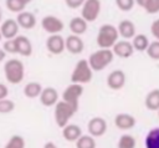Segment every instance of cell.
Instances as JSON below:
<instances>
[{
  "label": "cell",
  "mask_w": 159,
  "mask_h": 148,
  "mask_svg": "<svg viewBox=\"0 0 159 148\" xmlns=\"http://www.w3.org/2000/svg\"><path fill=\"white\" fill-rule=\"evenodd\" d=\"M15 45H16V53L24 57H29L32 53V44L29 40V37L24 35H17L15 37Z\"/></svg>",
  "instance_id": "cell-15"
},
{
  "label": "cell",
  "mask_w": 159,
  "mask_h": 148,
  "mask_svg": "<svg viewBox=\"0 0 159 148\" xmlns=\"http://www.w3.org/2000/svg\"><path fill=\"white\" fill-rule=\"evenodd\" d=\"M42 90H43V87L41 86V83L35 82V81H31V82H29V83L25 85V87H24V95L27 98H37V97H40Z\"/></svg>",
  "instance_id": "cell-23"
},
{
  "label": "cell",
  "mask_w": 159,
  "mask_h": 148,
  "mask_svg": "<svg viewBox=\"0 0 159 148\" xmlns=\"http://www.w3.org/2000/svg\"><path fill=\"white\" fill-rule=\"evenodd\" d=\"M144 10L148 14H157L159 12V0H149Z\"/></svg>",
  "instance_id": "cell-33"
},
{
  "label": "cell",
  "mask_w": 159,
  "mask_h": 148,
  "mask_svg": "<svg viewBox=\"0 0 159 148\" xmlns=\"http://www.w3.org/2000/svg\"><path fill=\"white\" fill-rule=\"evenodd\" d=\"M7 95H9V90H7V87H6L4 83H0V99L6 98Z\"/></svg>",
  "instance_id": "cell-37"
},
{
  "label": "cell",
  "mask_w": 159,
  "mask_h": 148,
  "mask_svg": "<svg viewBox=\"0 0 159 148\" xmlns=\"http://www.w3.org/2000/svg\"><path fill=\"white\" fill-rule=\"evenodd\" d=\"M4 75L9 83L19 85L25 77V67L22 61L17 58H10L4 65Z\"/></svg>",
  "instance_id": "cell-1"
},
{
  "label": "cell",
  "mask_w": 159,
  "mask_h": 148,
  "mask_svg": "<svg viewBox=\"0 0 159 148\" xmlns=\"http://www.w3.org/2000/svg\"><path fill=\"white\" fill-rule=\"evenodd\" d=\"M101 12V1L99 0H86L81 7V16L87 22H93L97 20Z\"/></svg>",
  "instance_id": "cell-7"
},
{
  "label": "cell",
  "mask_w": 159,
  "mask_h": 148,
  "mask_svg": "<svg viewBox=\"0 0 159 148\" xmlns=\"http://www.w3.org/2000/svg\"><path fill=\"white\" fill-rule=\"evenodd\" d=\"M148 1H149V0H135V4H137V5H139L140 7H143V9H144V7L147 6Z\"/></svg>",
  "instance_id": "cell-38"
},
{
  "label": "cell",
  "mask_w": 159,
  "mask_h": 148,
  "mask_svg": "<svg viewBox=\"0 0 159 148\" xmlns=\"http://www.w3.org/2000/svg\"><path fill=\"white\" fill-rule=\"evenodd\" d=\"M92 77H93V70L91 68L88 60H80L71 73V83L86 85L91 82Z\"/></svg>",
  "instance_id": "cell-5"
},
{
  "label": "cell",
  "mask_w": 159,
  "mask_h": 148,
  "mask_svg": "<svg viewBox=\"0 0 159 148\" xmlns=\"http://www.w3.org/2000/svg\"><path fill=\"white\" fill-rule=\"evenodd\" d=\"M112 51L114 56L119 58H129L134 52V47L132 41L129 40H118L116 45L112 47Z\"/></svg>",
  "instance_id": "cell-11"
},
{
  "label": "cell",
  "mask_w": 159,
  "mask_h": 148,
  "mask_svg": "<svg viewBox=\"0 0 159 148\" xmlns=\"http://www.w3.org/2000/svg\"><path fill=\"white\" fill-rule=\"evenodd\" d=\"M125 85V73L122 70H113L107 76V86L111 90L118 91Z\"/></svg>",
  "instance_id": "cell-13"
},
{
  "label": "cell",
  "mask_w": 159,
  "mask_h": 148,
  "mask_svg": "<svg viewBox=\"0 0 159 148\" xmlns=\"http://www.w3.org/2000/svg\"><path fill=\"white\" fill-rule=\"evenodd\" d=\"M1 19H2V9L0 6V21H1Z\"/></svg>",
  "instance_id": "cell-41"
},
{
  "label": "cell",
  "mask_w": 159,
  "mask_h": 148,
  "mask_svg": "<svg viewBox=\"0 0 159 148\" xmlns=\"http://www.w3.org/2000/svg\"><path fill=\"white\" fill-rule=\"evenodd\" d=\"M5 5L9 11L16 12V14L25 11V7H26V4L22 0H5Z\"/></svg>",
  "instance_id": "cell-27"
},
{
  "label": "cell",
  "mask_w": 159,
  "mask_h": 148,
  "mask_svg": "<svg viewBox=\"0 0 159 148\" xmlns=\"http://www.w3.org/2000/svg\"><path fill=\"white\" fill-rule=\"evenodd\" d=\"M1 39H2V35H1V32H0V40H1Z\"/></svg>",
  "instance_id": "cell-43"
},
{
  "label": "cell",
  "mask_w": 159,
  "mask_h": 148,
  "mask_svg": "<svg viewBox=\"0 0 159 148\" xmlns=\"http://www.w3.org/2000/svg\"><path fill=\"white\" fill-rule=\"evenodd\" d=\"M41 27L47 34L56 35V34H60L63 30L65 25H63L62 20L58 19L57 16H55V15H46L41 20Z\"/></svg>",
  "instance_id": "cell-8"
},
{
  "label": "cell",
  "mask_w": 159,
  "mask_h": 148,
  "mask_svg": "<svg viewBox=\"0 0 159 148\" xmlns=\"http://www.w3.org/2000/svg\"><path fill=\"white\" fill-rule=\"evenodd\" d=\"M4 148H25V139L19 134H14L10 137Z\"/></svg>",
  "instance_id": "cell-29"
},
{
  "label": "cell",
  "mask_w": 159,
  "mask_h": 148,
  "mask_svg": "<svg viewBox=\"0 0 159 148\" xmlns=\"http://www.w3.org/2000/svg\"><path fill=\"white\" fill-rule=\"evenodd\" d=\"M43 148H57V146L53 142H47L43 144Z\"/></svg>",
  "instance_id": "cell-39"
},
{
  "label": "cell",
  "mask_w": 159,
  "mask_h": 148,
  "mask_svg": "<svg viewBox=\"0 0 159 148\" xmlns=\"http://www.w3.org/2000/svg\"><path fill=\"white\" fill-rule=\"evenodd\" d=\"M157 112H158V117H159V109H158V111H157Z\"/></svg>",
  "instance_id": "cell-44"
},
{
  "label": "cell",
  "mask_w": 159,
  "mask_h": 148,
  "mask_svg": "<svg viewBox=\"0 0 159 148\" xmlns=\"http://www.w3.org/2000/svg\"><path fill=\"white\" fill-rule=\"evenodd\" d=\"M135 138L132 134H123L118 139V148H135Z\"/></svg>",
  "instance_id": "cell-28"
},
{
  "label": "cell",
  "mask_w": 159,
  "mask_h": 148,
  "mask_svg": "<svg viewBox=\"0 0 159 148\" xmlns=\"http://www.w3.org/2000/svg\"><path fill=\"white\" fill-rule=\"evenodd\" d=\"M19 24L16 21V19H6L5 21L1 22L0 26V32L2 35V37H5L6 40L10 39H15L19 34Z\"/></svg>",
  "instance_id": "cell-12"
},
{
  "label": "cell",
  "mask_w": 159,
  "mask_h": 148,
  "mask_svg": "<svg viewBox=\"0 0 159 148\" xmlns=\"http://www.w3.org/2000/svg\"><path fill=\"white\" fill-rule=\"evenodd\" d=\"M135 4V0H116V5L122 11H130Z\"/></svg>",
  "instance_id": "cell-32"
},
{
  "label": "cell",
  "mask_w": 159,
  "mask_h": 148,
  "mask_svg": "<svg viewBox=\"0 0 159 148\" xmlns=\"http://www.w3.org/2000/svg\"><path fill=\"white\" fill-rule=\"evenodd\" d=\"M144 144L145 148H159V127L152 128L147 133Z\"/></svg>",
  "instance_id": "cell-24"
},
{
  "label": "cell",
  "mask_w": 159,
  "mask_h": 148,
  "mask_svg": "<svg viewBox=\"0 0 159 148\" xmlns=\"http://www.w3.org/2000/svg\"><path fill=\"white\" fill-rule=\"evenodd\" d=\"M114 58V53L111 49H99L92 52L88 57V63L94 72H99L104 70Z\"/></svg>",
  "instance_id": "cell-3"
},
{
  "label": "cell",
  "mask_w": 159,
  "mask_h": 148,
  "mask_svg": "<svg viewBox=\"0 0 159 148\" xmlns=\"http://www.w3.org/2000/svg\"><path fill=\"white\" fill-rule=\"evenodd\" d=\"M118 29L112 24H104L99 27L97 34V45L99 49H111L118 41Z\"/></svg>",
  "instance_id": "cell-2"
},
{
  "label": "cell",
  "mask_w": 159,
  "mask_h": 148,
  "mask_svg": "<svg viewBox=\"0 0 159 148\" xmlns=\"http://www.w3.org/2000/svg\"><path fill=\"white\" fill-rule=\"evenodd\" d=\"M86 0H65V4L70 7V9H80L82 7V5L84 4Z\"/></svg>",
  "instance_id": "cell-35"
},
{
  "label": "cell",
  "mask_w": 159,
  "mask_h": 148,
  "mask_svg": "<svg viewBox=\"0 0 159 148\" xmlns=\"http://www.w3.org/2000/svg\"><path fill=\"white\" fill-rule=\"evenodd\" d=\"M150 32L155 40L159 41V19H155L150 25Z\"/></svg>",
  "instance_id": "cell-36"
},
{
  "label": "cell",
  "mask_w": 159,
  "mask_h": 148,
  "mask_svg": "<svg viewBox=\"0 0 159 148\" xmlns=\"http://www.w3.org/2000/svg\"><path fill=\"white\" fill-rule=\"evenodd\" d=\"M65 44H66V50L72 55H80L84 49L83 40L78 35H73V34L68 35L65 39Z\"/></svg>",
  "instance_id": "cell-14"
},
{
  "label": "cell",
  "mask_w": 159,
  "mask_h": 148,
  "mask_svg": "<svg viewBox=\"0 0 159 148\" xmlns=\"http://www.w3.org/2000/svg\"><path fill=\"white\" fill-rule=\"evenodd\" d=\"M118 34L120 37H123L124 40H129L133 39L137 34H135V25L130 21V20H122L118 26Z\"/></svg>",
  "instance_id": "cell-19"
},
{
  "label": "cell",
  "mask_w": 159,
  "mask_h": 148,
  "mask_svg": "<svg viewBox=\"0 0 159 148\" xmlns=\"http://www.w3.org/2000/svg\"><path fill=\"white\" fill-rule=\"evenodd\" d=\"M62 136L67 142H77V139L82 136V129L77 124L68 123L62 128Z\"/></svg>",
  "instance_id": "cell-20"
},
{
  "label": "cell",
  "mask_w": 159,
  "mask_h": 148,
  "mask_svg": "<svg viewBox=\"0 0 159 148\" xmlns=\"http://www.w3.org/2000/svg\"><path fill=\"white\" fill-rule=\"evenodd\" d=\"M22 1H24V2H25V4H26V5H27V4H29V2H31V1H32V0H22Z\"/></svg>",
  "instance_id": "cell-42"
},
{
  "label": "cell",
  "mask_w": 159,
  "mask_h": 148,
  "mask_svg": "<svg viewBox=\"0 0 159 148\" xmlns=\"http://www.w3.org/2000/svg\"><path fill=\"white\" fill-rule=\"evenodd\" d=\"M6 57V52L4 51V49H0V62H2Z\"/></svg>",
  "instance_id": "cell-40"
},
{
  "label": "cell",
  "mask_w": 159,
  "mask_h": 148,
  "mask_svg": "<svg viewBox=\"0 0 159 148\" xmlns=\"http://www.w3.org/2000/svg\"><path fill=\"white\" fill-rule=\"evenodd\" d=\"M83 95V85H78V83H71L68 85L63 93H62V101L72 104L73 107L78 108V103H80V98Z\"/></svg>",
  "instance_id": "cell-6"
},
{
  "label": "cell",
  "mask_w": 159,
  "mask_h": 148,
  "mask_svg": "<svg viewBox=\"0 0 159 148\" xmlns=\"http://www.w3.org/2000/svg\"><path fill=\"white\" fill-rule=\"evenodd\" d=\"M96 139L91 134H82L76 142V148H96Z\"/></svg>",
  "instance_id": "cell-26"
},
{
  "label": "cell",
  "mask_w": 159,
  "mask_h": 148,
  "mask_svg": "<svg viewBox=\"0 0 159 148\" xmlns=\"http://www.w3.org/2000/svg\"><path fill=\"white\" fill-rule=\"evenodd\" d=\"M46 49L52 55H61L66 49L65 39L60 34L50 35L46 40Z\"/></svg>",
  "instance_id": "cell-9"
},
{
  "label": "cell",
  "mask_w": 159,
  "mask_h": 148,
  "mask_svg": "<svg viewBox=\"0 0 159 148\" xmlns=\"http://www.w3.org/2000/svg\"><path fill=\"white\" fill-rule=\"evenodd\" d=\"M87 24L88 22L82 16H76V17L71 19V21L68 24V27L71 30V34L81 36L82 34H84L87 31Z\"/></svg>",
  "instance_id": "cell-21"
},
{
  "label": "cell",
  "mask_w": 159,
  "mask_h": 148,
  "mask_svg": "<svg viewBox=\"0 0 159 148\" xmlns=\"http://www.w3.org/2000/svg\"><path fill=\"white\" fill-rule=\"evenodd\" d=\"M2 49L6 53H16V45H15V39L6 40L2 45Z\"/></svg>",
  "instance_id": "cell-34"
},
{
  "label": "cell",
  "mask_w": 159,
  "mask_h": 148,
  "mask_svg": "<svg viewBox=\"0 0 159 148\" xmlns=\"http://www.w3.org/2000/svg\"><path fill=\"white\" fill-rule=\"evenodd\" d=\"M132 44H133V47H134V50H137V51H147V49H148V46H149V39L145 36V35H143V34H137L133 39H132Z\"/></svg>",
  "instance_id": "cell-25"
},
{
  "label": "cell",
  "mask_w": 159,
  "mask_h": 148,
  "mask_svg": "<svg viewBox=\"0 0 159 148\" xmlns=\"http://www.w3.org/2000/svg\"><path fill=\"white\" fill-rule=\"evenodd\" d=\"M39 99H40L41 104L45 107L56 106V103L58 102V92L53 87H45L39 97Z\"/></svg>",
  "instance_id": "cell-16"
},
{
  "label": "cell",
  "mask_w": 159,
  "mask_h": 148,
  "mask_svg": "<svg viewBox=\"0 0 159 148\" xmlns=\"http://www.w3.org/2000/svg\"><path fill=\"white\" fill-rule=\"evenodd\" d=\"M16 21H17L19 26L21 29H25V30H31L36 25V17L30 11H22L20 14H17Z\"/></svg>",
  "instance_id": "cell-18"
},
{
  "label": "cell",
  "mask_w": 159,
  "mask_h": 148,
  "mask_svg": "<svg viewBox=\"0 0 159 148\" xmlns=\"http://www.w3.org/2000/svg\"><path fill=\"white\" fill-rule=\"evenodd\" d=\"M78 111V108L73 107L72 104L65 102V101H58L55 106V111H53V117L56 121V124L61 128H63L65 126L68 124L70 119L72 118V116Z\"/></svg>",
  "instance_id": "cell-4"
},
{
  "label": "cell",
  "mask_w": 159,
  "mask_h": 148,
  "mask_svg": "<svg viewBox=\"0 0 159 148\" xmlns=\"http://www.w3.org/2000/svg\"><path fill=\"white\" fill-rule=\"evenodd\" d=\"M137 121L134 118V116L129 114V113H118L116 117H114V124L118 129H122V131H128V129H132L134 126H135Z\"/></svg>",
  "instance_id": "cell-17"
},
{
  "label": "cell",
  "mask_w": 159,
  "mask_h": 148,
  "mask_svg": "<svg viewBox=\"0 0 159 148\" xmlns=\"http://www.w3.org/2000/svg\"><path fill=\"white\" fill-rule=\"evenodd\" d=\"M15 109V102L9 99V98H4V99H0V113L2 114H6V113H10Z\"/></svg>",
  "instance_id": "cell-31"
},
{
  "label": "cell",
  "mask_w": 159,
  "mask_h": 148,
  "mask_svg": "<svg viewBox=\"0 0 159 148\" xmlns=\"http://www.w3.org/2000/svg\"><path fill=\"white\" fill-rule=\"evenodd\" d=\"M144 104L149 111H158L159 109V88H154L145 96Z\"/></svg>",
  "instance_id": "cell-22"
},
{
  "label": "cell",
  "mask_w": 159,
  "mask_h": 148,
  "mask_svg": "<svg viewBox=\"0 0 159 148\" xmlns=\"http://www.w3.org/2000/svg\"><path fill=\"white\" fill-rule=\"evenodd\" d=\"M145 52H147V55L152 60L159 61V41L158 40H154L153 42H150Z\"/></svg>",
  "instance_id": "cell-30"
},
{
  "label": "cell",
  "mask_w": 159,
  "mask_h": 148,
  "mask_svg": "<svg viewBox=\"0 0 159 148\" xmlns=\"http://www.w3.org/2000/svg\"><path fill=\"white\" fill-rule=\"evenodd\" d=\"M87 129L92 137H94V138L102 137L107 132V122L102 117H93L89 119V122L87 124Z\"/></svg>",
  "instance_id": "cell-10"
}]
</instances>
